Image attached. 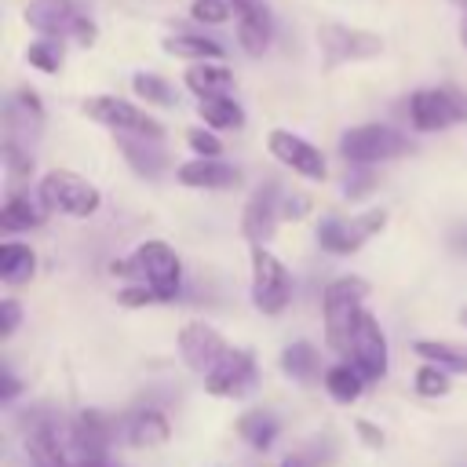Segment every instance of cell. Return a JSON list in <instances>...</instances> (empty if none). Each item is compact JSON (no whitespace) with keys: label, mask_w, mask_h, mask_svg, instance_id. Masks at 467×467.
I'll list each match as a JSON object with an SVG mask.
<instances>
[{"label":"cell","mask_w":467,"mask_h":467,"mask_svg":"<svg viewBox=\"0 0 467 467\" xmlns=\"http://www.w3.org/2000/svg\"><path fill=\"white\" fill-rule=\"evenodd\" d=\"M365 299H368V281L358 277V274H343V277L325 285V292H321L325 347L336 358H347V347H350L354 325H358V317L365 310Z\"/></svg>","instance_id":"6da1fadb"},{"label":"cell","mask_w":467,"mask_h":467,"mask_svg":"<svg viewBox=\"0 0 467 467\" xmlns=\"http://www.w3.org/2000/svg\"><path fill=\"white\" fill-rule=\"evenodd\" d=\"M36 197L44 201V208L51 215H66V219H88L102 204L99 186L88 182L84 175L69 171V168H51L47 175H40Z\"/></svg>","instance_id":"7a4b0ae2"},{"label":"cell","mask_w":467,"mask_h":467,"mask_svg":"<svg viewBox=\"0 0 467 467\" xmlns=\"http://www.w3.org/2000/svg\"><path fill=\"white\" fill-rule=\"evenodd\" d=\"M409 150H412L409 135L390 128V124H358V128H347L339 135V153L354 168H372V164L405 157Z\"/></svg>","instance_id":"3957f363"},{"label":"cell","mask_w":467,"mask_h":467,"mask_svg":"<svg viewBox=\"0 0 467 467\" xmlns=\"http://www.w3.org/2000/svg\"><path fill=\"white\" fill-rule=\"evenodd\" d=\"M317 47H321V62L325 69H339L347 62H365L383 55V36L358 29V26H343V22H321L317 26Z\"/></svg>","instance_id":"277c9868"},{"label":"cell","mask_w":467,"mask_h":467,"mask_svg":"<svg viewBox=\"0 0 467 467\" xmlns=\"http://www.w3.org/2000/svg\"><path fill=\"white\" fill-rule=\"evenodd\" d=\"M383 226H387L383 208H368V212H358V215H325L317 223V244L328 255H354Z\"/></svg>","instance_id":"5b68a950"},{"label":"cell","mask_w":467,"mask_h":467,"mask_svg":"<svg viewBox=\"0 0 467 467\" xmlns=\"http://www.w3.org/2000/svg\"><path fill=\"white\" fill-rule=\"evenodd\" d=\"M292 303V274L288 266L266 248L252 244V306L259 314H281Z\"/></svg>","instance_id":"8992f818"},{"label":"cell","mask_w":467,"mask_h":467,"mask_svg":"<svg viewBox=\"0 0 467 467\" xmlns=\"http://www.w3.org/2000/svg\"><path fill=\"white\" fill-rule=\"evenodd\" d=\"M84 113L109 128L113 135H146V139H164V124L153 120L146 109H139L135 102L120 99V95H91L84 99Z\"/></svg>","instance_id":"52a82bcc"},{"label":"cell","mask_w":467,"mask_h":467,"mask_svg":"<svg viewBox=\"0 0 467 467\" xmlns=\"http://www.w3.org/2000/svg\"><path fill=\"white\" fill-rule=\"evenodd\" d=\"M467 120V95L456 88H420L409 95V124L416 131H445Z\"/></svg>","instance_id":"ba28073f"},{"label":"cell","mask_w":467,"mask_h":467,"mask_svg":"<svg viewBox=\"0 0 467 467\" xmlns=\"http://www.w3.org/2000/svg\"><path fill=\"white\" fill-rule=\"evenodd\" d=\"M131 255H135V266H139V281H146L161 296V303L179 299L182 263H179V255H175L171 244H164V241H142Z\"/></svg>","instance_id":"9c48e42d"},{"label":"cell","mask_w":467,"mask_h":467,"mask_svg":"<svg viewBox=\"0 0 467 467\" xmlns=\"http://www.w3.org/2000/svg\"><path fill=\"white\" fill-rule=\"evenodd\" d=\"M204 379V390L212 398H226V401H241L255 390L259 383V365H255V354L244 350V347H230L226 358L208 372L201 376Z\"/></svg>","instance_id":"30bf717a"},{"label":"cell","mask_w":467,"mask_h":467,"mask_svg":"<svg viewBox=\"0 0 467 467\" xmlns=\"http://www.w3.org/2000/svg\"><path fill=\"white\" fill-rule=\"evenodd\" d=\"M347 358L361 368V376L368 383L383 379L387 368H390V350H387V336L379 328V317L365 306L358 325H354V336H350V347H347Z\"/></svg>","instance_id":"8fae6325"},{"label":"cell","mask_w":467,"mask_h":467,"mask_svg":"<svg viewBox=\"0 0 467 467\" xmlns=\"http://www.w3.org/2000/svg\"><path fill=\"white\" fill-rule=\"evenodd\" d=\"M230 347H234V343H230L219 328H212L208 321H186V325L179 328V358H182V365H186L190 372H197V376H208V372L226 358Z\"/></svg>","instance_id":"7c38bea8"},{"label":"cell","mask_w":467,"mask_h":467,"mask_svg":"<svg viewBox=\"0 0 467 467\" xmlns=\"http://www.w3.org/2000/svg\"><path fill=\"white\" fill-rule=\"evenodd\" d=\"M266 150H270V157H274L277 164H285L288 171H296V175H303V179H310V182H321V179L328 175L325 153H321L314 142H306L303 135L288 131V128H274V131L266 135Z\"/></svg>","instance_id":"4fadbf2b"},{"label":"cell","mask_w":467,"mask_h":467,"mask_svg":"<svg viewBox=\"0 0 467 467\" xmlns=\"http://www.w3.org/2000/svg\"><path fill=\"white\" fill-rule=\"evenodd\" d=\"M281 197H285V190L274 179H266L263 186L252 190V197L244 204V215H241V234L252 244H266L274 237V230L285 223L281 219Z\"/></svg>","instance_id":"5bb4252c"},{"label":"cell","mask_w":467,"mask_h":467,"mask_svg":"<svg viewBox=\"0 0 467 467\" xmlns=\"http://www.w3.org/2000/svg\"><path fill=\"white\" fill-rule=\"evenodd\" d=\"M26 460H29V467H77V460L69 456V449L58 434L55 416H44L33 423V431L26 434Z\"/></svg>","instance_id":"9a60e30c"},{"label":"cell","mask_w":467,"mask_h":467,"mask_svg":"<svg viewBox=\"0 0 467 467\" xmlns=\"http://www.w3.org/2000/svg\"><path fill=\"white\" fill-rule=\"evenodd\" d=\"M4 128H7L4 139H15V142H26V146H29V139H36L40 128H44L40 95L29 91V88H18V91L7 99V106H4Z\"/></svg>","instance_id":"2e32d148"},{"label":"cell","mask_w":467,"mask_h":467,"mask_svg":"<svg viewBox=\"0 0 467 467\" xmlns=\"http://www.w3.org/2000/svg\"><path fill=\"white\" fill-rule=\"evenodd\" d=\"M84 15L73 0H29L26 4V26L40 36H73L77 22Z\"/></svg>","instance_id":"e0dca14e"},{"label":"cell","mask_w":467,"mask_h":467,"mask_svg":"<svg viewBox=\"0 0 467 467\" xmlns=\"http://www.w3.org/2000/svg\"><path fill=\"white\" fill-rule=\"evenodd\" d=\"M234 4V18H237V44L244 47V55H263L274 33L270 11L263 0H230Z\"/></svg>","instance_id":"ac0fdd59"},{"label":"cell","mask_w":467,"mask_h":467,"mask_svg":"<svg viewBox=\"0 0 467 467\" xmlns=\"http://www.w3.org/2000/svg\"><path fill=\"white\" fill-rule=\"evenodd\" d=\"M175 179L190 190H230L241 182V171L219 157H193L175 168Z\"/></svg>","instance_id":"d6986e66"},{"label":"cell","mask_w":467,"mask_h":467,"mask_svg":"<svg viewBox=\"0 0 467 467\" xmlns=\"http://www.w3.org/2000/svg\"><path fill=\"white\" fill-rule=\"evenodd\" d=\"M51 212L44 208V201L40 197H29V193H7V201H4V208H0V226H4V234H22V230H36V226H44V219H47Z\"/></svg>","instance_id":"ffe728a7"},{"label":"cell","mask_w":467,"mask_h":467,"mask_svg":"<svg viewBox=\"0 0 467 467\" xmlns=\"http://www.w3.org/2000/svg\"><path fill=\"white\" fill-rule=\"evenodd\" d=\"M157 142L161 139H146V135H117V146H120L124 161L146 179H157L164 171V164H168V157H164V150Z\"/></svg>","instance_id":"44dd1931"},{"label":"cell","mask_w":467,"mask_h":467,"mask_svg":"<svg viewBox=\"0 0 467 467\" xmlns=\"http://www.w3.org/2000/svg\"><path fill=\"white\" fill-rule=\"evenodd\" d=\"M124 438L139 449H153V445H164L171 438V423L161 409H139L124 420Z\"/></svg>","instance_id":"7402d4cb"},{"label":"cell","mask_w":467,"mask_h":467,"mask_svg":"<svg viewBox=\"0 0 467 467\" xmlns=\"http://www.w3.org/2000/svg\"><path fill=\"white\" fill-rule=\"evenodd\" d=\"M321 383H325V390L332 394V401H339V405H354V401L361 398V390H365L368 379L361 376V368H358L350 358H339V361H332V365L325 368Z\"/></svg>","instance_id":"603a6c76"},{"label":"cell","mask_w":467,"mask_h":467,"mask_svg":"<svg viewBox=\"0 0 467 467\" xmlns=\"http://www.w3.org/2000/svg\"><path fill=\"white\" fill-rule=\"evenodd\" d=\"M186 88L197 95V99H208V95H230L234 88V73L219 62V58H204V62H193L186 69Z\"/></svg>","instance_id":"cb8c5ba5"},{"label":"cell","mask_w":467,"mask_h":467,"mask_svg":"<svg viewBox=\"0 0 467 467\" xmlns=\"http://www.w3.org/2000/svg\"><path fill=\"white\" fill-rule=\"evenodd\" d=\"M412 354L420 361H434L441 368H449L452 376H467V343H452V339H416Z\"/></svg>","instance_id":"d4e9b609"},{"label":"cell","mask_w":467,"mask_h":467,"mask_svg":"<svg viewBox=\"0 0 467 467\" xmlns=\"http://www.w3.org/2000/svg\"><path fill=\"white\" fill-rule=\"evenodd\" d=\"M36 274V252L22 241H4L0 244V281L4 285H26Z\"/></svg>","instance_id":"484cf974"},{"label":"cell","mask_w":467,"mask_h":467,"mask_svg":"<svg viewBox=\"0 0 467 467\" xmlns=\"http://www.w3.org/2000/svg\"><path fill=\"white\" fill-rule=\"evenodd\" d=\"M237 434H241L252 449H270L274 438L281 434V423H277V416L266 412V409H248V412H241V420H237Z\"/></svg>","instance_id":"4316f807"},{"label":"cell","mask_w":467,"mask_h":467,"mask_svg":"<svg viewBox=\"0 0 467 467\" xmlns=\"http://www.w3.org/2000/svg\"><path fill=\"white\" fill-rule=\"evenodd\" d=\"M197 117L215 128V131H226V128H241L244 124V109L230 99V95H208L197 102Z\"/></svg>","instance_id":"83f0119b"},{"label":"cell","mask_w":467,"mask_h":467,"mask_svg":"<svg viewBox=\"0 0 467 467\" xmlns=\"http://www.w3.org/2000/svg\"><path fill=\"white\" fill-rule=\"evenodd\" d=\"M164 51L175 58H190V62H204V58H223V44L208 40V36H193V33H175L164 36Z\"/></svg>","instance_id":"f1b7e54d"},{"label":"cell","mask_w":467,"mask_h":467,"mask_svg":"<svg viewBox=\"0 0 467 467\" xmlns=\"http://www.w3.org/2000/svg\"><path fill=\"white\" fill-rule=\"evenodd\" d=\"M281 368H285V376H292L299 383H310L317 376V350L310 343H303V339L299 343H288L281 350Z\"/></svg>","instance_id":"f546056e"},{"label":"cell","mask_w":467,"mask_h":467,"mask_svg":"<svg viewBox=\"0 0 467 467\" xmlns=\"http://www.w3.org/2000/svg\"><path fill=\"white\" fill-rule=\"evenodd\" d=\"M412 387H416L420 398H445L452 390V372L434 365V361H423L416 368V376H412Z\"/></svg>","instance_id":"4dcf8cb0"},{"label":"cell","mask_w":467,"mask_h":467,"mask_svg":"<svg viewBox=\"0 0 467 467\" xmlns=\"http://www.w3.org/2000/svg\"><path fill=\"white\" fill-rule=\"evenodd\" d=\"M58 40L62 36H40V40H33L26 47V62L33 69H40V73H58L62 69V58H66V51H62Z\"/></svg>","instance_id":"1f68e13d"},{"label":"cell","mask_w":467,"mask_h":467,"mask_svg":"<svg viewBox=\"0 0 467 467\" xmlns=\"http://www.w3.org/2000/svg\"><path fill=\"white\" fill-rule=\"evenodd\" d=\"M131 91L142 99V102H153V106H175V88L157 77V73H135L131 77Z\"/></svg>","instance_id":"d6a6232c"},{"label":"cell","mask_w":467,"mask_h":467,"mask_svg":"<svg viewBox=\"0 0 467 467\" xmlns=\"http://www.w3.org/2000/svg\"><path fill=\"white\" fill-rule=\"evenodd\" d=\"M4 168L11 179H26L33 175V153L26 142H15V139H4Z\"/></svg>","instance_id":"836d02e7"},{"label":"cell","mask_w":467,"mask_h":467,"mask_svg":"<svg viewBox=\"0 0 467 467\" xmlns=\"http://www.w3.org/2000/svg\"><path fill=\"white\" fill-rule=\"evenodd\" d=\"M190 15L197 18V22H204V26H223L230 15H237L234 11V4L230 0H193L190 4Z\"/></svg>","instance_id":"e575fe53"},{"label":"cell","mask_w":467,"mask_h":467,"mask_svg":"<svg viewBox=\"0 0 467 467\" xmlns=\"http://www.w3.org/2000/svg\"><path fill=\"white\" fill-rule=\"evenodd\" d=\"M186 142H190V150L197 153V157H219L223 153V142H219V135H215V128H190L186 131Z\"/></svg>","instance_id":"d590c367"},{"label":"cell","mask_w":467,"mask_h":467,"mask_svg":"<svg viewBox=\"0 0 467 467\" xmlns=\"http://www.w3.org/2000/svg\"><path fill=\"white\" fill-rule=\"evenodd\" d=\"M117 303L128 306V310H139V306H153V303H161V296H157L146 281H139V285H124V288L117 292Z\"/></svg>","instance_id":"8d00e7d4"},{"label":"cell","mask_w":467,"mask_h":467,"mask_svg":"<svg viewBox=\"0 0 467 467\" xmlns=\"http://www.w3.org/2000/svg\"><path fill=\"white\" fill-rule=\"evenodd\" d=\"M310 212V197L306 193H285L281 197V219L285 223H299Z\"/></svg>","instance_id":"74e56055"},{"label":"cell","mask_w":467,"mask_h":467,"mask_svg":"<svg viewBox=\"0 0 467 467\" xmlns=\"http://www.w3.org/2000/svg\"><path fill=\"white\" fill-rule=\"evenodd\" d=\"M18 321H22V306L15 299H4L0 303V339H11L15 328H18Z\"/></svg>","instance_id":"f35d334b"},{"label":"cell","mask_w":467,"mask_h":467,"mask_svg":"<svg viewBox=\"0 0 467 467\" xmlns=\"http://www.w3.org/2000/svg\"><path fill=\"white\" fill-rule=\"evenodd\" d=\"M281 467H325V456L317 449H292V452H285Z\"/></svg>","instance_id":"ab89813d"},{"label":"cell","mask_w":467,"mask_h":467,"mask_svg":"<svg viewBox=\"0 0 467 467\" xmlns=\"http://www.w3.org/2000/svg\"><path fill=\"white\" fill-rule=\"evenodd\" d=\"M372 186H376L372 171H365V168H361V171H358V179H347V197H350V201H358V197H365Z\"/></svg>","instance_id":"60d3db41"},{"label":"cell","mask_w":467,"mask_h":467,"mask_svg":"<svg viewBox=\"0 0 467 467\" xmlns=\"http://www.w3.org/2000/svg\"><path fill=\"white\" fill-rule=\"evenodd\" d=\"M95 36H99V29H95V22L84 15V18L77 22V29H73V40H77L80 47H91V44H95Z\"/></svg>","instance_id":"b9f144b4"},{"label":"cell","mask_w":467,"mask_h":467,"mask_svg":"<svg viewBox=\"0 0 467 467\" xmlns=\"http://www.w3.org/2000/svg\"><path fill=\"white\" fill-rule=\"evenodd\" d=\"M354 427H358V434H361V441H365V445H372V449H379V445H383V431H379V427H372L368 420H358Z\"/></svg>","instance_id":"7bdbcfd3"},{"label":"cell","mask_w":467,"mask_h":467,"mask_svg":"<svg viewBox=\"0 0 467 467\" xmlns=\"http://www.w3.org/2000/svg\"><path fill=\"white\" fill-rule=\"evenodd\" d=\"M0 379H4V383H0V401L7 405V401H15V394H18V376H15L11 368H4Z\"/></svg>","instance_id":"ee69618b"},{"label":"cell","mask_w":467,"mask_h":467,"mask_svg":"<svg viewBox=\"0 0 467 467\" xmlns=\"http://www.w3.org/2000/svg\"><path fill=\"white\" fill-rule=\"evenodd\" d=\"M77 467H120V463H113L109 452H106V456H88V460H80Z\"/></svg>","instance_id":"f6af8a7d"},{"label":"cell","mask_w":467,"mask_h":467,"mask_svg":"<svg viewBox=\"0 0 467 467\" xmlns=\"http://www.w3.org/2000/svg\"><path fill=\"white\" fill-rule=\"evenodd\" d=\"M460 40H463V47H467V15H463V22H460Z\"/></svg>","instance_id":"bcb514c9"},{"label":"cell","mask_w":467,"mask_h":467,"mask_svg":"<svg viewBox=\"0 0 467 467\" xmlns=\"http://www.w3.org/2000/svg\"><path fill=\"white\" fill-rule=\"evenodd\" d=\"M460 325H463V328H467V306H463V310H460Z\"/></svg>","instance_id":"7dc6e473"},{"label":"cell","mask_w":467,"mask_h":467,"mask_svg":"<svg viewBox=\"0 0 467 467\" xmlns=\"http://www.w3.org/2000/svg\"><path fill=\"white\" fill-rule=\"evenodd\" d=\"M452 4H460V7H463V11H467V0H452Z\"/></svg>","instance_id":"c3c4849f"}]
</instances>
